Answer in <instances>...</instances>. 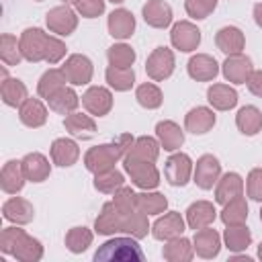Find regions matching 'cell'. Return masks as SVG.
<instances>
[{
  "label": "cell",
  "instance_id": "cell-56",
  "mask_svg": "<svg viewBox=\"0 0 262 262\" xmlns=\"http://www.w3.org/2000/svg\"><path fill=\"white\" fill-rule=\"evenodd\" d=\"M231 260H233V262H252V258H250V256H237V254H235Z\"/></svg>",
  "mask_w": 262,
  "mask_h": 262
},
{
  "label": "cell",
  "instance_id": "cell-41",
  "mask_svg": "<svg viewBox=\"0 0 262 262\" xmlns=\"http://www.w3.org/2000/svg\"><path fill=\"white\" fill-rule=\"evenodd\" d=\"M219 219L223 221V225H244L248 219V203H246L244 194L225 203L219 213Z\"/></svg>",
  "mask_w": 262,
  "mask_h": 262
},
{
  "label": "cell",
  "instance_id": "cell-1",
  "mask_svg": "<svg viewBox=\"0 0 262 262\" xmlns=\"http://www.w3.org/2000/svg\"><path fill=\"white\" fill-rule=\"evenodd\" d=\"M133 141H135L133 135L121 133L119 137H115L108 143H100V145L90 147L84 154V166H86V170L92 172V174H98V172H104V170L115 168V164L121 162L127 156V151L133 145Z\"/></svg>",
  "mask_w": 262,
  "mask_h": 262
},
{
  "label": "cell",
  "instance_id": "cell-52",
  "mask_svg": "<svg viewBox=\"0 0 262 262\" xmlns=\"http://www.w3.org/2000/svg\"><path fill=\"white\" fill-rule=\"evenodd\" d=\"M66 51H68L66 43L59 37H53L51 35L49 37V43H47V51H45V61L49 66H55V63H59L66 57Z\"/></svg>",
  "mask_w": 262,
  "mask_h": 262
},
{
  "label": "cell",
  "instance_id": "cell-35",
  "mask_svg": "<svg viewBox=\"0 0 262 262\" xmlns=\"http://www.w3.org/2000/svg\"><path fill=\"white\" fill-rule=\"evenodd\" d=\"M223 244L229 252L239 254L244 250H248V246L252 244V231L244 225H225L223 231Z\"/></svg>",
  "mask_w": 262,
  "mask_h": 262
},
{
  "label": "cell",
  "instance_id": "cell-28",
  "mask_svg": "<svg viewBox=\"0 0 262 262\" xmlns=\"http://www.w3.org/2000/svg\"><path fill=\"white\" fill-rule=\"evenodd\" d=\"M20 164H23V172H25V176H27L29 182H43V180H47L49 174H51V164H49V160H47L43 154H39V151L27 154V156L20 160Z\"/></svg>",
  "mask_w": 262,
  "mask_h": 262
},
{
  "label": "cell",
  "instance_id": "cell-27",
  "mask_svg": "<svg viewBox=\"0 0 262 262\" xmlns=\"http://www.w3.org/2000/svg\"><path fill=\"white\" fill-rule=\"evenodd\" d=\"M186 225L190 229H203V227H209L215 217H217V211H215V205L209 203V201H196L192 205H188L186 209Z\"/></svg>",
  "mask_w": 262,
  "mask_h": 262
},
{
  "label": "cell",
  "instance_id": "cell-33",
  "mask_svg": "<svg viewBox=\"0 0 262 262\" xmlns=\"http://www.w3.org/2000/svg\"><path fill=\"white\" fill-rule=\"evenodd\" d=\"M0 96H2V102H4L6 106L18 108V106L29 98V92H27L25 82H20L18 78H2Z\"/></svg>",
  "mask_w": 262,
  "mask_h": 262
},
{
  "label": "cell",
  "instance_id": "cell-24",
  "mask_svg": "<svg viewBox=\"0 0 262 262\" xmlns=\"http://www.w3.org/2000/svg\"><path fill=\"white\" fill-rule=\"evenodd\" d=\"M215 45L219 51H223L225 55H233V53H242V49L246 47V37L242 33V29L229 25V27H221L215 33Z\"/></svg>",
  "mask_w": 262,
  "mask_h": 262
},
{
  "label": "cell",
  "instance_id": "cell-32",
  "mask_svg": "<svg viewBox=\"0 0 262 262\" xmlns=\"http://www.w3.org/2000/svg\"><path fill=\"white\" fill-rule=\"evenodd\" d=\"M162 256L168 262H190L192 256H194V246L188 237L180 235V237H174V239L166 242V246L162 250Z\"/></svg>",
  "mask_w": 262,
  "mask_h": 262
},
{
  "label": "cell",
  "instance_id": "cell-20",
  "mask_svg": "<svg viewBox=\"0 0 262 262\" xmlns=\"http://www.w3.org/2000/svg\"><path fill=\"white\" fill-rule=\"evenodd\" d=\"M215 127V113L209 106H194L184 117V129L192 135H205Z\"/></svg>",
  "mask_w": 262,
  "mask_h": 262
},
{
  "label": "cell",
  "instance_id": "cell-61",
  "mask_svg": "<svg viewBox=\"0 0 262 262\" xmlns=\"http://www.w3.org/2000/svg\"><path fill=\"white\" fill-rule=\"evenodd\" d=\"M35 2H41V0H35Z\"/></svg>",
  "mask_w": 262,
  "mask_h": 262
},
{
  "label": "cell",
  "instance_id": "cell-48",
  "mask_svg": "<svg viewBox=\"0 0 262 262\" xmlns=\"http://www.w3.org/2000/svg\"><path fill=\"white\" fill-rule=\"evenodd\" d=\"M113 203L117 205V209L121 213H131L137 209V192L131 186H121L119 190L113 192Z\"/></svg>",
  "mask_w": 262,
  "mask_h": 262
},
{
  "label": "cell",
  "instance_id": "cell-2",
  "mask_svg": "<svg viewBox=\"0 0 262 262\" xmlns=\"http://www.w3.org/2000/svg\"><path fill=\"white\" fill-rule=\"evenodd\" d=\"M96 262H143L145 254L133 235L111 237L94 252Z\"/></svg>",
  "mask_w": 262,
  "mask_h": 262
},
{
  "label": "cell",
  "instance_id": "cell-39",
  "mask_svg": "<svg viewBox=\"0 0 262 262\" xmlns=\"http://www.w3.org/2000/svg\"><path fill=\"white\" fill-rule=\"evenodd\" d=\"M147 231H151V225H149L145 213H141L139 209H135V211H131V213H123L121 233L133 235L135 239H141V237L147 235Z\"/></svg>",
  "mask_w": 262,
  "mask_h": 262
},
{
  "label": "cell",
  "instance_id": "cell-46",
  "mask_svg": "<svg viewBox=\"0 0 262 262\" xmlns=\"http://www.w3.org/2000/svg\"><path fill=\"white\" fill-rule=\"evenodd\" d=\"M0 59L4 61V66H18L25 59L20 51V41L14 35L4 33L0 37Z\"/></svg>",
  "mask_w": 262,
  "mask_h": 262
},
{
  "label": "cell",
  "instance_id": "cell-8",
  "mask_svg": "<svg viewBox=\"0 0 262 262\" xmlns=\"http://www.w3.org/2000/svg\"><path fill=\"white\" fill-rule=\"evenodd\" d=\"M68 82L72 86H86L92 82V74H94V66L90 61L88 55H82V53H72L68 55V59L63 61L61 66Z\"/></svg>",
  "mask_w": 262,
  "mask_h": 262
},
{
  "label": "cell",
  "instance_id": "cell-51",
  "mask_svg": "<svg viewBox=\"0 0 262 262\" xmlns=\"http://www.w3.org/2000/svg\"><path fill=\"white\" fill-rule=\"evenodd\" d=\"M246 192L252 201L262 203V168L250 170V174L246 178Z\"/></svg>",
  "mask_w": 262,
  "mask_h": 262
},
{
  "label": "cell",
  "instance_id": "cell-58",
  "mask_svg": "<svg viewBox=\"0 0 262 262\" xmlns=\"http://www.w3.org/2000/svg\"><path fill=\"white\" fill-rule=\"evenodd\" d=\"M108 2H113V4H123L125 0H108Z\"/></svg>",
  "mask_w": 262,
  "mask_h": 262
},
{
  "label": "cell",
  "instance_id": "cell-18",
  "mask_svg": "<svg viewBox=\"0 0 262 262\" xmlns=\"http://www.w3.org/2000/svg\"><path fill=\"white\" fill-rule=\"evenodd\" d=\"M2 217L10 223L16 225H27L35 219V209L33 205L23 199V196H10L4 205H2Z\"/></svg>",
  "mask_w": 262,
  "mask_h": 262
},
{
  "label": "cell",
  "instance_id": "cell-19",
  "mask_svg": "<svg viewBox=\"0 0 262 262\" xmlns=\"http://www.w3.org/2000/svg\"><path fill=\"white\" fill-rule=\"evenodd\" d=\"M106 27H108V35L119 39V41H125L133 35L135 31V16L131 10L127 8H117L108 14V20H106Z\"/></svg>",
  "mask_w": 262,
  "mask_h": 262
},
{
  "label": "cell",
  "instance_id": "cell-23",
  "mask_svg": "<svg viewBox=\"0 0 262 262\" xmlns=\"http://www.w3.org/2000/svg\"><path fill=\"white\" fill-rule=\"evenodd\" d=\"M143 20L154 29H166L172 23V8L164 0H147L141 8Z\"/></svg>",
  "mask_w": 262,
  "mask_h": 262
},
{
  "label": "cell",
  "instance_id": "cell-16",
  "mask_svg": "<svg viewBox=\"0 0 262 262\" xmlns=\"http://www.w3.org/2000/svg\"><path fill=\"white\" fill-rule=\"evenodd\" d=\"M192 246H194V254L205 258V260H211L215 256H219V250H221V235L209 227H203V229H196L194 231V237H192Z\"/></svg>",
  "mask_w": 262,
  "mask_h": 262
},
{
  "label": "cell",
  "instance_id": "cell-59",
  "mask_svg": "<svg viewBox=\"0 0 262 262\" xmlns=\"http://www.w3.org/2000/svg\"><path fill=\"white\" fill-rule=\"evenodd\" d=\"M61 2H63V4H70V2H72V0H61Z\"/></svg>",
  "mask_w": 262,
  "mask_h": 262
},
{
  "label": "cell",
  "instance_id": "cell-13",
  "mask_svg": "<svg viewBox=\"0 0 262 262\" xmlns=\"http://www.w3.org/2000/svg\"><path fill=\"white\" fill-rule=\"evenodd\" d=\"M82 106L92 117H104L113 108V92L104 86H90L82 94Z\"/></svg>",
  "mask_w": 262,
  "mask_h": 262
},
{
  "label": "cell",
  "instance_id": "cell-5",
  "mask_svg": "<svg viewBox=\"0 0 262 262\" xmlns=\"http://www.w3.org/2000/svg\"><path fill=\"white\" fill-rule=\"evenodd\" d=\"M194 164L188 154L184 151H174L166 162H164V176L170 186H186L192 178Z\"/></svg>",
  "mask_w": 262,
  "mask_h": 262
},
{
  "label": "cell",
  "instance_id": "cell-17",
  "mask_svg": "<svg viewBox=\"0 0 262 262\" xmlns=\"http://www.w3.org/2000/svg\"><path fill=\"white\" fill-rule=\"evenodd\" d=\"M49 154H51V162L59 168H70L78 162L80 158V147L74 139L70 137H57L51 147H49Z\"/></svg>",
  "mask_w": 262,
  "mask_h": 262
},
{
  "label": "cell",
  "instance_id": "cell-47",
  "mask_svg": "<svg viewBox=\"0 0 262 262\" xmlns=\"http://www.w3.org/2000/svg\"><path fill=\"white\" fill-rule=\"evenodd\" d=\"M135 57H137L135 49L131 45H127V43H115L106 51L108 66H117V68H131Z\"/></svg>",
  "mask_w": 262,
  "mask_h": 262
},
{
  "label": "cell",
  "instance_id": "cell-4",
  "mask_svg": "<svg viewBox=\"0 0 262 262\" xmlns=\"http://www.w3.org/2000/svg\"><path fill=\"white\" fill-rule=\"evenodd\" d=\"M49 37L43 29L39 27H29L20 33L18 41H20V51H23V57L31 63H37V61H45V51H47V43H49Z\"/></svg>",
  "mask_w": 262,
  "mask_h": 262
},
{
  "label": "cell",
  "instance_id": "cell-12",
  "mask_svg": "<svg viewBox=\"0 0 262 262\" xmlns=\"http://www.w3.org/2000/svg\"><path fill=\"white\" fill-rule=\"evenodd\" d=\"M252 72H254L252 59L248 55H244V53L227 55L225 61L221 63V74L231 84H246L248 78L252 76Z\"/></svg>",
  "mask_w": 262,
  "mask_h": 262
},
{
  "label": "cell",
  "instance_id": "cell-15",
  "mask_svg": "<svg viewBox=\"0 0 262 262\" xmlns=\"http://www.w3.org/2000/svg\"><path fill=\"white\" fill-rule=\"evenodd\" d=\"M121 225H123V213L117 209L113 201L104 203L94 221V231L98 235H115L121 233Z\"/></svg>",
  "mask_w": 262,
  "mask_h": 262
},
{
  "label": "cell",
  "instance_id": "cell-21",
  "mask_svg": "<svg viewBox=\"0 0 262 262\" xmlns=\"http://www.w3.org/2000/svg\"><path fill=\"white\" fill-rule=\"evenodd\" d=\"M242 194H244V178L237 172H225L223 176H219L215 184V201L219 205H225Z\"/></svg>",
  "mask_w": 262,
  "mask_h": 262
},
{
  "label": "cell",
  "instance_id": "cell-55",
  "mask_svg": "<svg viewBox=\"0 0 262 262\" xmlns=\"http://www.w3.org/2000/svg\"><path fill=\"white\" fill-rule=\"evenodd\" d=\"M252 16H254V23L262 29V2L254 4V10H252Z\"/></svg>",
  "mask_w": 262,
  "mask_h": 262
},
{
  "label": "cell",
  "instance_id": "cell-42",
  "mask_svg": "<svg viewBox=\"0 0 262 262\" xmlns=\"http://www.w3.org/2000/svg\"><path fill=\"white\" fill-rule=\"evenodd\" d=\"M137 209L141 213H145L147 217L149 215H162L166 213L168 209V199L162 194V192H156V190H143L137 194Z\"/></svg>",
  "mask_w": 262,
  "mask_h": 262
},
{
  "label": "cell",
  "instance_id": "cell-31",
  "mask_svg": "<svg viewBox=\"0 0 262 262\" xmlns=\"http://www.w3.org/2000/svg\"><path fill=\"white\" fill-rule=\"evenodd\" d=\"M235 127L239 129L242 135H248V137L260 133L262 131V113H260V108L254 106V104L242 106L235 115Z\"/></svg>",
  "mask_w": 262,
  "mask_h": 262
},
{
  "label": "cell",
  "instance_id": "cell-36",
  "mask_svg": "<svg viewBox=\"0 0 262 262\" xmlns=\"http://www.w3.org/2000/svg\"><path fill=\"white\" fill-rule=\"evenodd\" d=\"M160 141L158 137H149V135H141L133 141V145L127 151V158H135V160H143V162H156L160 156Z\"/></svg>",
  "mask_w": 262,
  "mask_h": 262
},
{
  "label": "cell",
  "instance_id": "cell-22",
  "mask_svg": "<svg viewBox=\"0 0 262 262\" xmlns=\"http://www.w3.org/2000/svg\"><path fill=\"white\" fill-rule=\"evenodd\" d=\"M63 127L66 131L76 137V139H92L96 135V123L92 119V115H86V113H70L66 115L63 119Z\"/></svg>",
  "mask_w": 262,
  "mask_h": 262
},
{
  "label": "cell",
  "instance_id": "cell-10",
  "mask_svg": "<svg viewBox=\"0 0 262 262\" xmlns=\"http://www.w3.org/2000/svg\"><path fill=\"white\" fill-rule=\"evenodd\" d=\"M219 176H221V164L213 154H205L196 160L194 170H192V180L199 188L211 190L217 184Z\"/></svg>",
  "mask_w": 262,
  "mask_h": 262
},
{
  "label": "cell",
  "instance_id": "cell-53",
  "mask_svg": "<svg viewBox=\"0 0 262 262\" xmlns=\"http://www.w3.org/2000/svg\"><path fill=\"white\" fill-rule=\"evenodd\" d=\"M23 233H25V229L16 227V223H14L12 227H4L2 233H0V250H2L4 254H10V256H12L14 246H16V242H18V237H20Z\"/></svg>",
  "mask_w": 262,
  "mask_h": 262
},
{
  "label": "cell",
  "instance_id": "cell-25",
  "mask_svg": "<svg viewBox=\"0 0 262 262\" xmlns=\"http://www.w3.org/2000/svg\"><path fill=\"white\" fill-rule=\"evenodd\" d=\"M18 119L25 127L37 129L47 123V106L41 102V98L29 96L20 106H18Z\"/></svg>",
  "mask_w": 262,
  "mask_h": 262
},
{
  "label": "cell",
  "instance_id": "cell-43",
  "mask_svg": "<svg viewBox=\"0 0 262 262\" xmlns=\"http://www.w3.org/2000/svg\"><path fill=\"white\" fill-rule=\"evenodd\" d=\"M92 231L84 225H76L72 229H68L66 233V248L72 252V254H82L86 252L90 246H92Z\"/></svg>",
  "mask_w": 262,
  "mask_h": 262
},
{
  "label": "cell",
  "instance_id": "cell-49",
  "mask_svg": "<svg viewBox=\"0 0 262 262\" xmlns=\"http://www.w3.org/2000/svg\"><path fill=\"white\" fill-rule=\"evenodd\" d=\"M217 8V0H184V10L190 18L203 20Z\"/></svg>",
  "mask_w": 262,
  "mask_h": 262
},
{
  "label": "cell",
  "instance_id": "cell-37",
  "mask_svg": "<svg viewBox=\"0 0 262 262\" xmlns=\"http://www.w3.org/2000/svg\"><path fill=\"white\" fill-rule=\"evenodd\" d=\"M12 256H14L16 260H20V262H39V260L43 258V246H41V242H39L37 237L29 235V233L25 231V233L18 237Z\"/></svg>",
  "mask_w": 262,
  "mask_h": 262
},
{
  "label": "cell",
  "instance_id": "cell-38",
  "mask_svg": "<svg viewBox=\"0 0 262 262\" xmlns=\"http://www.w3.org/2000/svg\"><path fill=\"white\" fill-rule=\"evenodd\" d=\"M66 84H68V78L63 74V70L61 68H49L47 72H43V76L37 82V94L47 100L51 94H55Z\"/></svg>",
  "mask_w": 262,
  "mask_h": 262
},
{
  "label": "cell",
  "instance_id": "cell-3",
  "mask_svg": "<svg viewBox=\"0 0 262 262\" xmlns=\"http://www.w3.org/2000/svg\"><path fill=\"white\" fill-rule=\"evenodd\" d=\"M123 170L131 178V182L141 190H156L160 184V172L156 162H143L135 158H123Z\"/></svg>",
  "mask_w": 262,
  "mask_h": 262
},
{
  "label": "cell",
  "instance_id": "cell-29",
  "mask_svg": "<svg viewBox=\"0 0 262 262\" xmlns=\"http://www.w3.org/2000/svg\"><path fill=\"white\" fill-rule=\"evenodd\" d=\"M156 137L166 151H178L184 143V131L174 121H160L156 125Z\"/></svg>",
  "mask_w": 262,
  "mask_h": 262
},
{
  "label": "cell",
  "instance_id": "cell-7",
  "mask_svg": "<svg viewBox=\"0 0 262 262\" xmlns=\"http://www.w3.org/2000/svg\"><path fill=\"white\" fill-rule=\"evenodd\" d=\"M45 25L51 33L59 35V37H68L76 31L78 27V12L74 8H70L68 4H59L53 6L47 14H45Z\"/></svg>",
  "mask_w": 262,
  "mask_h": 262
},
{
  "label": "cell",
  "instance_id": "cell-14",
  "mask_svg": "<svg viewBox=\"0 0 262 262\" xmlns=\"http://www.w3.org/2000/svg\"><path fill=\"white\" fill-rule=\"evenodd\" d=\"M186 72H188V76H190L192 80H196V82H211V80H215L217 74H219V63H217V59H215L213 55H209V53H196V55H192V57L188 59Z\"/></svg>",
  "mask_w": 262,
  "mask_h": 262
},
{
  "label": "cell",
  "instance_id": "cell-50",
  "mask_svg": "<svg viewBox=\"0 0 262 262\" xmlns=\"http://www.w3.org/2000/svg\"><path fill=\"white\" fill-rule=\"evenodd\" d=\"M104 2L106 0H72V6L80 16L96 18L104 12Z\"/></svg>",
  "mask_w": 262,
  "mask_h": 262
},
{
  "label": "cell",
  "instance_id": "cell-9",
  "mask_svg": "<svg viewBox=\"0 0 262 262\" xmlns=\"http://www.w3.org/2000/svg\"><path fill=\"white\" fill-rule=\"evenodd\" d=\"M170 43L174 49H178L182 53H190L201 45V31L190 20H178L172 25Z\"/></svg>",
  "mask_w": 262,
  "mask_h": 262
},
{
  "label": "cell",
  "instance_id": "cell-44",
  "mask_svg": "<svg viewBox=\"0 0 262 262\" xmlns=\"http://www.w3.org/2000/svg\"><path fill=\"white\" fill-rule=\"evenodd\" d=\"M135 98L137 102L147 108V111H154V108H160L162 102H164V94L160 90V86H156L154 82H143L135 88Z\"/></svg>",
  "mask_w": 262,
  "mask_h": 262
},
{
  "label": "cell",
  "instance_id": "cell-57",
  "mask_svg": "<svg viewBox=\"0 0 262 262\" xmlns=\"http://www.w3.org/2000/svg\"><path fill=\"white\" fill-rule=\"evenodd\" d=\"M258 258L262 260V242H260V246H258Z\"/></svg>",
  "mask_w": 262,
  "mask_h": 262
},
{
  "label": "cell",
  "instance_id": "cell-54",
  "mask_svg": "<svg viewBox=\"0 0 262 262\" xmlns=\"http://www.w3.org/2000/svg\"><path fill=\"white\" fill-rule=\"evenodd\" d=\"M246 84H248V90H250L254 96L262 98V70H254Z\"/></svg>",
  "mask_w": 262,
  "mask_h": 262
},
{
  "label": "cell",
  "instance_id": "cell-6",
  "mask_svg": "<svg viewBox=\"0 0 262 262\" xmlns=\"http://www.w3.org/2000/svg\"><path fill=\"white\" fill-rule=\"evenodd\" d=\"M174 66H176L174 51L162 45V47H156V49L147 55L145 74H147V78L154 80V82H164V80H168V78L172 76Z\"/></svg>",
  "mask_w": 262,
  "mask_h": 262
},
{
  "label": "cell",
  "instance_id": "cell-40",
  "mask_svg": "<svg viewBox=\"0 0 262 262\" xmlns=\"http://www.w3.org/2000/svg\"><path fill=\"white\" fill-rule=\"evenodd\" d=\"M106 84L117 90V92H127L133 88L135 84V72L133 68H117V66H108L104 72Z\"/></svg>",
  "mask_w": 262,
  "mask_h": 262
},
{
  "label": "cell",
  "instance_id": "cell-45",
  "mask_svg": "<svg viewBox=\"0 0 262 262\" xmlns=\"http://www.w3.org/2000/svg\"><path fill=\"white\" fill-rule=\"evenodd\" d=\"M123 184H125V176H123V172H119L117 168H111V170H104V172L94 174V188H96L98 192L113 194V192L119 190Z\"/></svg>",
  "mask_w": 262,
  "mask_h": 262
},
{
  "label": "cell",
  "instance_id": "cell-26",
  "mask_svg": "<svg viewBox=\"0 0 262 262\" xmlns=\"http://www.w3.org/2000/svg\"><path fill=\"white\" fill-rule=\"evenodd\" d=\"M27 182V176L23 172V164L20 160H8L4 166H2V172H0V186L6 194H16L23 190Z\"/></svg>",
  "mask_w": 262,
  "mask_h": 262
},
{
  "label": "cell",
  "instance_id": "cell-11",
  "mask_svg": "<svg viewBox=\"0 0 262 262\" xmlns=\"http://www.w3.org/2000/svg\"><path fill=\"white\" fill-rule=\"evenodd\" d=\"M184 229H186V219H182L178 211H168L156 219V223L151 225V235L160 242H168L180 237Z\"/></svg>",
  "mask_w": 262,
  "mask_h": 262
},
{
  "label": "cell",
  "instance_id": "cell-30",
  "mask_svg": "<svg viewBox=\"0 0 262 262\" xmlns=\"http://www.w3.org/2000/svg\"><path fill=\"white\" fill-rule=\"evenodd\" d=\"M207 100L215 111H231L237 104V92L229 84H211L207 90Z\"/></svg>",
  "mask_w": 262,
  "mask_h": 262
},
{
  "label": "cell",
  "instance_id": "cell-60",
  "mask_svg": "<svg viewBox=\"0 0 262 262\" xmlns=\"http://www.w3.org/2000/svg\"><path fill=\"white\" fill-rule=\"evenodd\" d=\"M260 221H262V209H260Z\"/></svg>",
  "mask_w": 262,
  "mask_h": 262
},
{
  "label": "cell",
  "instance_id": "cell-34",
  "mask_svg": "<svg viewBox=\"0 0 262 262\" xmlns=\"http://www.w3.org/2000/svg\"><path fill=\"white\" fill-rule=\"evenodd\" d=\"M47 104L57 115H70V113H74L78 108L80 96L76 94V90L72 86H63V88H59L55 94H51L47 98Z\"/></svg>",
  "mask_w": 262,
  "mask_h": 262
}]
</instances>
